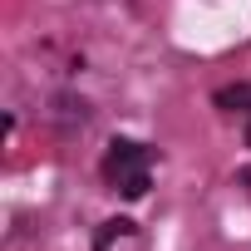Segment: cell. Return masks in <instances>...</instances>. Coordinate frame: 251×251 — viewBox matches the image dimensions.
<instances>
[{
  "label": "cell",
  "mask_w": 251,
  "mask_h": 251,
  "mask_svg": "<svg viewBox=\"0 0 251 251\" xmlns=\"http://www.w3.org/2000/svg\"><path fill=\"white\" fill-rule=\"evenodd\" d=\"M128 231H133V222H123V217H118V222H108V226H103V236H99V251H108V241H113V236H128Z\"/></svg>",
  "instance_id": "obj_3"
},
{
  "label": "cell",
  "mask_w": 251,
  "mask_h": 251,
  "mask_svg": "<svg viewBox=\"0 0 251 251\" xmlns=\"http://www.w3.org/2000/svg\"><path fill=\"white\" fill-rule=\"evenodd\" d=\"M217 103H222L226 113H251V84H231V89H222Z\"/></svg>",
  "instance_id": "obj_2"
},
{
  "label": "cell",
  "mask_w": 251,
  "mask_h": 251,
  "mask_svg": "<svg viewBox=\"0 0 251 251\" xmlns=\"http://www.w3.org/2000/svg\"><path fill=\"white\" fill-rule=\"evenodd\" d=\"M246 138H251V128H246Z\"/></svg>",
  "instance_id": "obj_4"
},
{
  "label": "cell",
  "mask_w": 251,
  "mask_h": 251,
  "mask_svg": "<svg viewBox=\"0 0 251 251\" xmlns=\"http://www.w3.org/2000/svg\"><path fill=\"white\" fill-rule=\"evenodd\" d=\"M103 177L123 197H143L148 192V148L133 143V138H113L108 153H103Z\"/></svg>",
  "instance_id": "obj_1"
}]
</instances>
